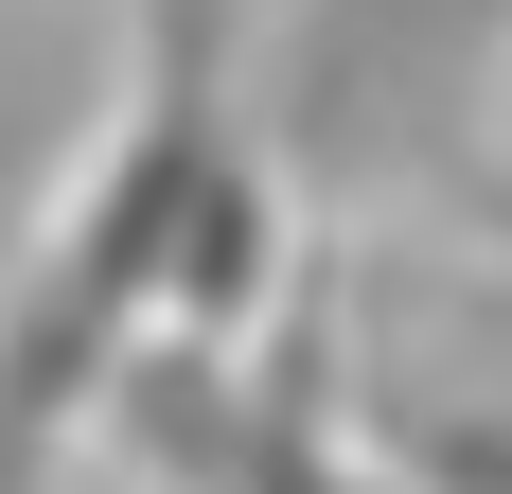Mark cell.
I'll return each mask as SVG.
<instances>
[{"label":"cell","instance_id":"obj_2","mask_svg":"<svg viewBox=\"0 0 512 494\" xmlns=\"http://www.w3.org/2000/svg\"><path fill=\"white\" fill-rule=\"evenodd\" d=\"M424 230L477 265V300H495V336H512V159H495V177H460V195L424 212ZM495 459H512V389H495Z\"/></svg>","mask_w":512,"mask_h":494},{"label":"cell","instance_id":"obj_1","mask_svg":"<svg viewBox=\"0 0 512 494\" xmlns=\"http://www.w3.org/2000/svg\"><path fill=\"white\" fill-rule=\"evenodd\" d=\"M248 124L301 212H442L512 159V0H283Z\"/></svg>","mask_w":512,"mask_h":494},{"label":"cell","instance_id":"obj_3","mask_svg":"<svg viewBox=\"0 0 512 494\" xmlns=\"http://www.w3.org/2000/svg\"><path fill=\"white\" fill-rule=\"evenodd\" d=\"M36 247V177H18V124H0V265Z\"/></svg>","mask_w":512,"mask_h":494}]
</instances>
